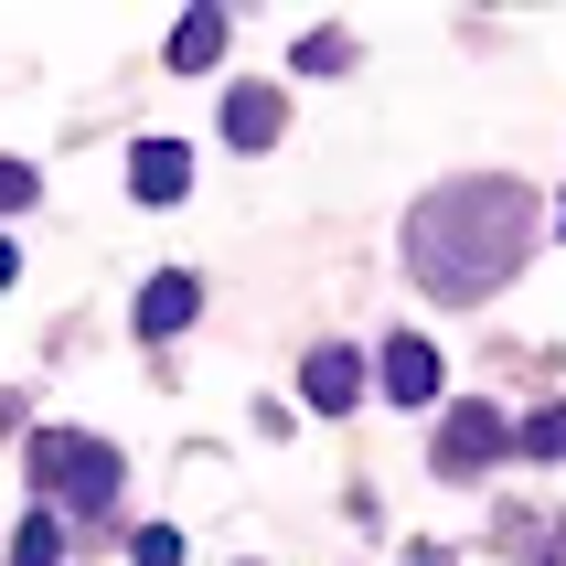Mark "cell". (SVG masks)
Masks as SVG:
<instances>
[{
  "label": "cell",
  "instance_id": "cell-5",
  "mask_svg": "<svg viewBox=\"0 0 566 566\" xmlns=\"http://www.w3.org/2000/svg\"><path fill=\"white\" fill-rule=\"evenodd\" d=\"M375 375H385V396H396V407H428V396H439V353L417 343V332H396Z\"/></svg>",
  "mask_w": 566,
  "mask_h": 566
},
{
  "label": "cell",
  "instance_id": "cell-12",
  "mask_svg": "<svg viewBox=\"0 0 566 566\" xmlns=\"http://www.w3.org/2000/svg\"><path fill=\"white\" fill-rule=\"evenodd\" d=\"M513 449H524V460H566V407H535Z\"/></svg>",
  "mask_w": 566,
  "mask_h": 566
},
{
  "label": "cell",
  "instance_id": "cell-1",
  "mask_svg": "<svg viewBox=\"0 0 566 566\" xmlns=\"http://www.w3.org/2000/svg\"><path fill=\"white\" fill-rule=\"evenodd\" d=\"M535 247V192L524 182H449L407 214V268L428 300H492Z\"/></svg>",
  "mask_w": 566,
  "mask_h": 566
},
{
  "label": "cell",
  "instance_id": "cell-11",
  "mask_svg": "<svg viewBox=\"0 0 566 566\" xmlns=\"http://www.w3.org/2000/svg\"><path fill=\"white\" fill-rule=\"evenodd\" d=\"M289 64H300V75H343V64H353V32H300V54H289Z\"/></svg>",
  "mask_w": 566,
  "mask_h": 566
},
{
  "label": "cell",
  "instance_id": "cell-15",
  "mask_svg": "<svg viewBox=\"0 0 566 566\" xmlns=\"http://www.w3.org/2000/svg\"><path fill=\"white\" fill-rule=\"evenodd\" d=\"M0 289H11V247H0Z\"/></svg>",
  "mask_w": 566,
  "mask_h": 566
},
{
  "label": "cell",
  "instance_id": "cell-3",
  "mask_svg": "<svg viewBox=\"0 0 566 566\" xmlns=\"http://www.w3.org/2000/svg\"><path fill=\"white\" fill-rule=\"evenodd\" d=\"M503 449H513V428H503L492 407H449V417H439V481H481Z\"/></svg>",
  "mask_w": 566,
  "mask_h": 566
},
{
  "label": "cell",
  "instance_id": "cell-7",
  "mask_svg": "<svg viewBox=\"0 0 566 566\" xmlns=\"http://www.w3.org/2000/svg\"><path fill=\"white\" fill-rule=\"evenodd\" d=\"M182 182H192V150H182V139H150V150L128 160V192H139V203H182Z\"/></svg>",
  "mask_w": 566,
  "mask_h": 566
},
{
  "label": "cell",
  "instance_id": "cell-13",
  "mask_svg": "<svg viewBox=\"0 0 566 566\" xmlns=\"http://www.w3.org/2000/svg\"><path fill=\"white\" fill-rule=\"evenodd\" d=\"M128 556H139V566H182V535H171V524H150V535L128 545Z\"/></svg>",
  "mask_w": 566,
  "mask_h": 566
},
{
  "label": "cell",
  "instance_id": "cell-10",
  "mask_svg": "<svg viewBox=\"0 0 566 566\" xmlns=\"http://www.w3.org/2000/svg\"><path fill=\"white\" fill-rule=\"evenodd\" d=\"M11 566H64V513H22V535H11Z\"/></svg>",
  "mask_w": 566,
  "mask_h": 566
},
{
  "label": "cell",
  "instance_id": "cell-6",
  "mask_svg": "<svg viewBox=\"0 0 566 566\" xmlns=\"http://www.w3.org/2000/svg\"><path fill=\"white\" fill-rule=\"evenodd\" d=\"M279 86H224V139H235V150H268V139H279Z\"/></svg>",
  "mask_w": 566,
  "mask_h": 566
},
{
  "label": "cell",
  "instance_id": "cell-4",
  "mask_svg": "<svg viewBox=\"0 0 566 566\" xmlns=\"http://www.w3.org/2000/svg\"><path fill=\"white\" fill-rule=\"evenodd\" d=\"M192 311H203V279H192V268H160V279L139 289V332H150V343H171Z\"/></svg>",
  "mask_w": 566,
  "mask_h": 566
},
{
  "label": "cell",
  "instance_id": "cell-9",
  "mask_svg": "<svg viewBox=\"0 0 566 566\" xmlns=\"http://www.w3.org/2000/svg\"><path fill=\"white\" fill-rule=\"evenodd\" d=\"M224 43H235V22H224V11H182V32H171V64H182V75H203Z\"/></svg>",
  "mask_w": 566,
  "mask_h": 566
},
{
  "label": "cell",
  "instance_id": "cell-14",
  "mask_svg": "<svg viewBox=\"0 0 566 566\" xmlns=\"http://www.w3.org/2000/svg\"><path fill=\"white\" fill-rule=\"evenodd\" d=\"M32 192H43V182H32V171H22V160H0V214H22V203H32Z\"/></svg>",
  "mask_w": 566,
  "mask_h": 566
},
{
  "label": "cell",
  "instance_id": "cell-8",
  "mask_svg": "<svg viewBox=\"0 0 566 566\" xmlns=\"http://www.w3.org/2000/svg\"><path fill=\"white\" fill-rule=\"evenodd\" d=\"M300 396H311L321 417H343L353 396H364V364H353L343 343H321V353H311V375H300Z\"/></svg>",
  "mask_w": 566,
  "mask_h": 566
},
{
  "label": "cell",
  "instance_id": "cell-2",
  "mask_svg": "<svg viewBox=\"0 0 566 566\" xmlns=\"http://www.w3.org/2000/svg\"><path fill=\"white\" fill-rule=\"evenodd\" d=\"M22 471H32V492H43V513H54V503H75V513L118 503V449L86 439V428H43V439L22 449Z\"/></svg>",
  "mask_w": 566,
  "mask_h": 566
}]
</instances>
